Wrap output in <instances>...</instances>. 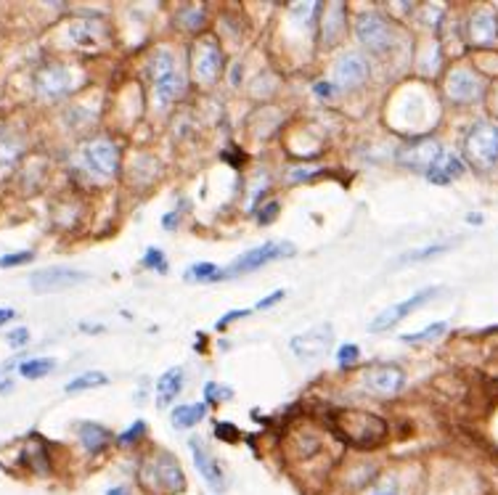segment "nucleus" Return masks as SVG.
<instances>
[{
  "instance_id": "f257e3e1",
  "label": "nucleus",
  "mask_w": 498,
  "mask_h": 495,
  "mask_svg": "<svg viewBox=\"0 0 498 495\" xmlns=\"http://www.w3.org/2000/svg\"><path fill=\"white\" fill-rule=\"evenodd\" d=\"M332 432L353 448H376L387 437V421L369 411L337 408L332 413Z\"/></svg>"
},
{
  "instance_id": "f03ea898",
  "label": "nucleus",
  "mask_w": 498,
  "mask_h": 495,
  "mask_svg": "<svg viewBox=\"0 0 498 495\" xmlns=\"http://www.w3.org/2000/svg\"><path fill=\"white\" fill-rule=\"evenodd\" d=\"M138 480L152 495H178L186 490V474L167 450H152L141 461Z\"/></svg>"
},
{
  "instance_id": "7ed1b4c3",
  "label": "nucleus",
  "mask_w": 498,
  "mask_h": 495,
  "mask_svg": "<svg viewBox=\"0 0 498 495\" xmlns=\"http://www.w3.org/2000/svg\"><path fill=\"white\" fill-rule=\"evenodd\" d=\"M464 154L480 170H491L498 162V127L491 123H477L464 138Z\"/></svg>"
},
{
  "instance_id": "20e7f679",
  "label": "nucleus",
  "mask_w": 498,
  "mask_h": 495,
  "mask_svg": "<svg viewBox=\"0 0 498 495\" xmlns=\"http://www.w3.org/2000/svg\"><path fill=\"white\" fill-rule=\"evenodd\" d=\"M294 254V244L289 242H268L263 247H254L244 252L239 260H234L231 268H225V276H242V273H252V271H260L265 268L268 262H276V260H286Z\"/></svg>"
},
{
  "instance_id": "39448f33",
  "label": "nucleus",
  "mask_w": 498,
  "mask_h": 495,
  "mask_svg": "<svg viewBox=\"0 0 498 495\" xmlns=\"http://www.w3.org/2000/svg\"><path fill=\"white\" fill-rule=\"evenodd\" d=\"M437 294H440V289L437 286H430V289H422V292H416L413 297H408L403 302H398V305H393V308L382 310L376 318H374L372 323H369V332L372 334H382V332H390L398 321H403L408 318L413 310L424 308L427 302H433Z\"/></svg>"
},
{
  "instance_id": "423d86ee",
  "label": "nucleus",
  "mask_w": 498,
  "mask_h": 495,
  "mask_svg": "<svg viewBox=\"0 0 498 495\" xmlns=\"http://www.w3.org/2000/svg\"><path fill=\"white\" fill-rule=\"evenodd\" d=\"M355 35H358V40L369 51H374V54H384L395 43V32L390 27V22L384 16H379V14H364V16H358Z\"/></svg>"
},
{
  "instance_id": "0eeeda50",
  "label": "nucleus",
  "mask_w": 498,
  "mask_h": 495,
  "mask_svg": "<svg viewBox=\"0 0 498 495\" xmlns=\"http://www.w3.org/2000/svg\"><path fill=\"white\" fill-rule=\"evenodd\" d=\"M191 69H194L196 83H202V85L218 83L220 72H223V54L215 40H199L191 48Z\"/></svg>"
},
{
  "instance_id": "6e6552de",
  "label": "nucleus",
  "mask_w": 498,
  "mask_h": 495,
  "mask_svg": "<svg viewBox=\"0 0 498 495\" xmlns=\"http://www.w3.org/2000/svg\"><path fill=\"white\" fill-rule=\"evenodd\" d=\"M334 342V326L332 323H321V326H313L308 332L297 334L289 340V350L300 358V361H315L321 355L329 352Z\"/></svg>"
},
{
  "instance_id": "1a4fd4ad",
  "label": "nucleus",
  "mask_w": 498,
  "mask_h": 495,
  "mask_svg": "<svg viewBox=\"0 0 498 495\" xmlns=\"http://www.w3.org/2000/svg\"><path fill=\"white\" fill-rule=\"evenodd\" d=\"M72 88H75V80L64 64H45L35 74V91L40 98L56 101V98H64Z\"/></svg>"
},
{
  "instance_id": "9d476101",
  "label": "nucleus",
  "mask_w": 498,
  "mask_h": 495,
  "mask_svg": "<svg viewBox=\"0 0 498 495\" xmlns=\"http://www.w3.org/2000/svg\"><path fill=\"white\" fill-rule=\"evenodd\" d=\"M88 281V273H80L75 268H45V271H37L30 276V286L37 294H48V292H56V289H69V286H77Z\"/></svg>"
},
{
  "instance_id": "9b49d317",
  "label": "nucleus",
  "mask_w": 498,
  "mask_h": 495,
  "mask_svg": "<svg viewBox=\"0 0 498 495\" xmlns=\"http://www.w3.org/2000/svg\"><path fill=\"white\" fill-rule=\"evenodd\" d=\"M443 156H445V149L437 141H416V144H408L398 152V162L411 170L430 173Z\"/></svg>"
},
{
  "instance_id": "f8f14e48",
  "label": "nucleus",
  "mask_w": 498,
  "mask_h": 495,
  "mask_svg": "<svg viewBox=\"0 0 498 495\" xmlns=\"http://www.w3.org/2000/svg\"><path fill=\"white\" fill-rule=\"evenodd\" d=\"M364 381L376 395H395L403 390L405 373L395 363H374L372 369L364 373Z\"/></svg>"
},
{
  "instance_id": "ddd939ff",
  "label": "nucleus",
  "mask_w": 498,
  "mask_h": 495,
  "mask_svg": "<svg viewBox=\"0 0 498 495\" xmlns=\"http://www.w3.org/2000/svg\"><path fill=\"white\" fill-rule=\"evenodd\" d=\"M85 159H88V164L94 167L98 175L112 178L117 173V167H120V149L109 138H95V141H91L85 146Z\"/></svg>"
},
{
  "instance_id": "4468645a",
  "label": "nucleus",
  "mask_w": 498,
  "mask_h": 495,
  "mask_svg": "<svg viewBox=\"0 0 498 495\" xmlns=\"http://www.w3.org/2000/svg\"><path fill=\"white\" fill-rule=\"evenodd\" d=\"M372 69H369V62L358 54H347L343 56L337 66H334V83L337 88L343 91H353V88H361L366 80H369Z\"/></svg>"
},
{
  "instance_id": "2eb2a0df",
  "label": "nucleus",
  "mask_w": 498,
  "mask_h": 495,
  "mask_svg": "<svg viewBox=\"0 0 498 495\" xmlns=\"http://www.w3.org/2000/svg\"><path fill=\"white\" fill-rule=\"evenodd\" d=\"M445 94H448L451 101H456V104H472V101H477L480 94H483V83L469 69H453L445 77Z\"/></svg>"
},
{
  "instance_id": "dca6fc26",
  "label": "nucleus",
  "mask_w": 498,
  "mask_h": 495,
  "mask_svg": "<svg viewBox=\"0 0 498 495\" xmlns=\"http://www.w3.org/2000/svg\"><path fill=\"white\" fill-rule=\"evenodd\" d=\"M188 445H191V456H194V464L199 469L202 480H204L213 490H223V488H225V477H223V469H220V464L215 461V456L202 445L199 437H194Z\"/></svg>"
},
{
  "instance_id": "f3484780",
  "label": "nucleus",
  "mask_w": 498,
  "mask_h": 495,
  "mask_svg": "<svg viewBox=\"0 0 498 495\" xmlns=\"http://www.w3.org/2000/svg\"><path fill=\"white\" fill-rule=\"evenodd\" d=\"M152 91H154L156 106H167L173 104L175 98H181L184 91H186V80L178 69L167 72V74H159L152 80Z\"/></svg>"
},
{
  "instance_id": "a211bd4d",
  "label": "nucleus",
  "mask_w": 498,
  "mask_h": 495,
  "mask_svg": "<svg viewBox=\"0 0 498 495\" xmlns=\"http://www.w3.org/2000/svg\"><path fill=\"white\" fill-rule=\"evenodd\" d=\"M69 37L75 40V45H80V48H98L101 45V40L106 37V30H104V22H98V19H77L72 27H69Z\"/></svg>"
},
{
  "instance_id": "6ab92c4d",
  "label": "nucleus",
  "mask_w": 498,
  "mask_h": 495,
  "mask_svg": "<svg viewBox=\"0 0 498 495\" xmlns=\"http://www.w3.org/2000/svg\"><path fill=\"white\" fill-rule=\"evenodd\" d=\"M467 37L474 45H493L498 40V22L491 14H477L469 19Z\"/></svg>"
},
{
  "instance_id": "aec40b11",
  "label": "nucleus",
  "mask_w": 498,
  "mask_h": 495,
  "mask_svg": "<svg viewBox=\"0 0 498 495\" xmlns=\"http://www.w3.org/2000/svg\"><path fill=\"white\" fill-rule=\"evenodd\" d=\"M184 381H186L184 369H170V371L162 373L159 381H156V408H164V405L175 401L184 390Z\"/></svg>"
},
{
  "instance_id": "412c9836",
  "label": "nucleus",
  "mask_w": 498,
  "mask_h": 495,
  "mask_svg": "<svg viewBox=\"0 0 498 495\" xmlns=\"http://www.w3.org/2000/svg\"><path fill=\"white\" fill-rule=\"evenodd\" d=\"M22 464H27L32 471H37V474H48L51 471V456H48V448H45V442L37 437H32L30 442H25V448H22Z\"/></svg>"
},
{
  "instance_id": "4be33fe9",
  "label": "nucleus",
  "mask_w": 498,
  "mask_h": 495,
  "mask_svg": "<svg viewBox=\"0 0 498 495\" xmlns=\"http://www.w3.org/2000/svg\"><path fill=\"white\" fill-rule=\"evenodd\" d=\"M464 173V164H462V159L459 156H451L445 154L440 162H437L435 167L427 173V178L433 181V183H440V186H445V183H451L453 178H459Z\"/></svg>"
},
{
  "instance_id": "5701e85b",
  "label": "nucleus",
  "mask_w": 498,
  "mask_h": 495,
  "mask_svg": "<svg viewBox=\"0 0 498 495\" xmlns=\"http://www.w3.org/2000/svg\"><path fill=\"white\" fill-rule=\"evenodd\" d=\"M207 416V402H186L173 411V427L175 430H191Z\"/></svg>"
},
{
  "instance_id": "b1692460",
  "label": "nucleus",
  "mask_w": 498,
  "mask_h": 495,
  "mask_svg": "<svg viewBox=\"0 0 498 495\" xmlns=\"http://www.w3.org/2000/svg\"><path fill=\"white\" fill-rule=\"evenodd\" d=\"M109 440H112V434L106 432L101 424H94V421L80 424V442L88 453H101L109 445Z\"/></svg>"
},
{
  "instance_id": "393cba45",
  "label": "nucleus",
  "mask_w": 498,
  "mask_h": 495,
  "mask_svg": "<svg viewBox=\"0 0 498 495\" xmlns=\"http://www.w3.org/2000/svg\"><path fill=\"white\" fill-rule=\"evenodd\" d=\"M25 152L22 141L11 133H0V167H14Z\"/></svg>"
},
{
  "instance_id": "a878e982",
  "label": "nucleus",
  "mask_w": 498,
  "mask_h": 495,
  "mask_svg": "<svg viewBox=\"0 0 498 495\" xmlns=\"http://www.w3.org/2000/svg\"><path fill=\"white\" fill-rule=\"evenodd\" d=\"M56 369V361L51 358H30L25 363H19V376L22 379H43Z\"/></svg>"
},
{
  "instance_id": "bb28decb",
  "label": "nucleus",
  "mask_w": 498,
  "mask_h": 495,
  "mask_svg": "<svg viewBox=\"0 0 498 495\" xmlns=\"http://www.w3.org/2000/svg\"><path fill=\"white\" fill-rule=\"evenodd\" d=\"M186 281H223L228 279L225 276V268H218V265H213V262H196V265H191L186 271Z\"/></svg>"
},
{
  "instance_id": "cd10ccee",
  "label": "nucleus",
  "mask_w": 498,
  "mask_h": 495,
  "mask_svg": "<svg viewBox=\"0 0 498 495\" xmlns=\"http://www.w3.org/2000/svg\"><path fill=\"white\" fill-rule=\"evenodd\" d=\"M104 384H109V379H106V373L101 371H85L80 373V376H75L69 384H66V392L72 395V392H83V390H94V387H104Z\"/></svg>"
},
{
  "instance_id": "c85d7f7f",
  "label": "nucleus",
  "mask_w": 498,
  "mask_h": 495,
  "mask_svg": "<svg viewBox=\"0 0 498 495\" xmlns=\"http://www.w3.org/2000/svg\"><path fill=\"white\" fill-rule=\"evenodd\" d=\"M448 247H451V244H433V247H424V249H411V252H405V254H401V257L395 260V265H411V262L433 260V257H437V254H443Z\"/></svg>"
},
{
  "instance_id": "c756f323",
  "label": "nucleus",
  "mask_w": 498,
  "mask_h": 495,
  "mask_svg": "<svg viewBox=\"0 0 498 495\" xmlns=\"http://www.w3.org/2000/svg\"><path fill=\"white\" fill-rule=\"evenodd\" d=\"M207 25V11H204V5H186V11H184V19H181V27H186V30H202Z\"/></svg>"
},
{
  "instance_id": "7c9ffc66",
  "label": "nucleus",
  "mask_w": 498,
  "mask_h": 495,
  "mask_svg": "<svg viewBox=\"0 0 498 495\" xmlns=\"http://www.w3.org/2000/svg\"><path fill=\"white\" fill-rule=\"evenodd\" d=\"M448 332V326L440 321V323H433V326H427L424 332H419V334H403L401 337V342H405V344H419V342H433L437 340V337H443Z\"/></svg>"
},
{
  "instance_id": "2f4dec72",
  "label": "nucleus",
  "mask_w": 498,
  "mask_h": 495,
  "mask_svg": "<svg viewBox=\"0 0 498 495\" xmlns=\"http://www.w3.org/2000/svg\"><path fill=\"white\" fill-rule=\"evenodd\" d=\"M228 398H234L231 387H220L218 381H207L204 384V401L207 402H225Z\"/></svg>"
},
{
  "instance_id": "473e14b6",
  "label": "nucleus",
  "mask_w": 498,
  "mask_h": 495,
  "mask_svg": "<svg viewBox=\"0 0 498 495\" xmlns=\"http://www.w3.org/2000/svg\"><path fill=\"white\" fill-rule=\"evenodd\" d=\"M35 260V252L25 249V252H11V254H3L0 257V268H19V265H27Z\"/></svg>"
},
{
  "instance_id": "72a5a7b5",
  "label": "nucleus",
  "mask_w": 498,
  "mask_h": 495,
  "mask_svg": "<svg viewBox=\"0 0 498 495\" xmlns=\"http://www.w3.org/2000/svg\"><path fill=\"white\" fill-rule=\"evenodd\" d=\"M144 268H152V271H156V273H167V260H164V254L159 252V249H149L146 254H144Z\"/></svg>"
},
{
  "instance_id": "f704fd0d",
  "label": "nucleus",
  "mask_w": 498,
  "mask_h": 495,
  "mask_svg": "<svg viewBox=\"0 0 498 495\" xmlns=\"http://www.w3.org/2000/svg\"><path fill=\"white\" fill-rule=\"evenodd\" d=\"M358 358H361L358 344H343V347H340V352H337V363H340V369H350V366H355V363H358Z\"/></svg>"
},
{
  "instance_id": "c9c22d12",
  "label": "nucleus",
  "mask_w": 498,
  "mask_h": 495,
  "mask_svg": "<svg viewBox=\"0 0 498 495\" xmlns=\"http://www.w3.org/2000/svg\"><path fill=\"white\" fill-rule=\"evenodd\" d=\"M144 434H146V424H144V421H135L130 430H124V432L117 437V442H120V445H133V442H138Z\"/></svg>"
},
{
  "instance_id": "e433bc0d",
  "label": "nucleus",
  "mask_w": 498,
  "mask_h": 495,
  "mask_svg": "<svg viewBox=\"0 0 498 495\" xmlns=\"http://www.w3.org/2000/svg\"><path fill=\"white\" fill-rule=\"evenodd\" d=\"M5 342H8L11 347H25V344H30V329L19 326V329L8 332V337H5Z\"/></svg>"
},
{
  "instance_id": "4c0bfd02",
  "label": "nucleus",
  "mask_w": 498,
  "mask_h": 495,
  "mask_svg": "<svg viewBox=\"0 0 498 495\" xmlns=\"http://www.w3.org/2000/svg\"><path fill=\"white\" fill-rule=\"evenodd\" d=\"M215 434H218L220 440H225V442L239 440V430H236L234 424H228V421H220L218 427H215Z\"/></svg>"
},
{
  "instance_id": "58836bf2",
  "label": "nucleus",
  "mask_w": 498,
  "mask_h": 495,
  "mask_svg": "<svg viewBox=\"0 0 498 495\" xmlns=\"http://www.w3.org/2000/svg\"><path fill=\"white\" fill-rule=\"evenodd\" d=\"M276 215H279V202H271V204H265L263 207V213H260V225H268L271 220H276Z\"/></svg>"
},
{
  "instance_id": "ea45409f",
  "label": "nucleus",
  "mask_w": 498,
  "mask_h": 495,
  "mask_svg": "<svg viewBox=\"0 0 498 495\" xmlns=\"http://www.w3.org/2000/svg\"><path fill=\"white\" fill-rule=\"evenodd\" d=\"M286 297V292L284 289H279V292H274L271 297H265V300H260L257 302V310H268V308H274V305H279L281 300Z\"/></svg>"
},
{
  "instance_id": "a19ab883",
  "label": "nucleus",
  "mask_w": 498,
  "mask_h": 495,
  "mask_svg": "<svg viewBox=\"0 0 498 495\" xmlns=\"http://www.w3.org/2000/svg\"><path fill=\"white\" fill-rule=\"evenodd\" d=\"M244 315H249V310H231V312H225L218 321V329H225L228 323H234V321H239V318H244Z\"/></svg>"
},
{
  "instance_id": "79ce46f5",
  "label": "nucleus",
  "mask_w": 498,
  "mask_h": 495,
  "mask_svg": "<svg viewBox=\"0 0 498 495\" xmlns=\"http://www.w3.org/2000/svg\"><path fill=\"white\" fill-rule=\"evenodd\" d=\"M162 225H164L167 231H173V228L178 225V213H170V215L162 217Z\"/></svg>"
},
{
  "instance_id": "37998d69",
  "label": "nucleus",
  "mask_w": 498,
  "mask_h": 495,
  "mask_svg": "<svg viewBox=\"0 0 498 495\" xmlns=\"http://www.w3.org/2000/svg\"><path fill=\"white\" fill-rule=\"evenodd\" d=\"M372 495H401V493H398V488H395V485H382V488H376Z\"/></svg>"
},
{
  "instance_id": "c03bdc74",
  "label": "nucleus",
  "mask_w": 498,
  "mask_h": 495,
  "mask_svg": "<svg viewBox=\"0 0 498 495\" xmlns=\"http://www.w3.org/2000/svg\"><path fill=\"white\" fill-rule=\"evenodd\" d=\"M14 315H16V312H14L11 308H0V326H3V323H8Z\"/></svg>"
},
{
  "instance_id": "a18cd8bd",
  "label": "nucleus",
  "mask_w": 498,
  "mask_h": 495,
  "mask_svg": "<svg viewBox=\"0 0 498 495\" xmlns=\"http://www.w3.org/2000/svg\"><path fill=\"white\" fill-rule=\"evenodd\" d=\"M106 495H130L127 488H112V490H106Z\"/></svg>"
},
{
  "instance_id": "49530a36",
  "label": "nucleus",
  "mask_w": 498,
  "mask_h": 495,
  "mask_svg": "<svg viewBox=\"0 0 498 495\" xmlns=\"http://www.w3.org/2000/svg\"><path fill=\"white\" fill-rule=\"evenodd\" d=\"M318 94L329 95V94H332V88H329V85H318Z\"/></svg>"
}]
</instances>
